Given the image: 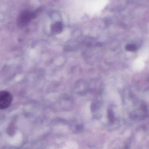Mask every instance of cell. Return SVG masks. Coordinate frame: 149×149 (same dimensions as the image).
I'll list each match as a JSON object with an SVG mask.
<instances>
[{
    "instance_id": "6da1fadb",
    "label": "cell",
    "mask_w": 149,
    "mask_h": 149,
    "mask_svg": "<svg viewBox=\"0 0 149 149\" xmlns=\"http://www.w3.org/2000/svg\"><path fill=\"white\" fill-rule=\"evenodd\" d=\"M12 101L11 94L7 91L0 92V109H5L10 106Z\"/></svg>"
},
{
    "instance_id": "7a4b0ae2",
    "label": "cell",
    "mask_w": 149,
    "mask_h": 149,
    "mask_svg": "<svg viewBox=\"0 0 149 149\" xmlns=\"http://www.w3.org/2000/svg\"><path fill=\"white\" fill-rule=\"evenodd\" d=\"M34 14L28 10H24L18 16L17 23L20 27H23L27 24L31 18L34 17Z\"/></svg>"
},
{
    "instance_id": "3957f363",
    "label": "cell",
    "mask_w": 149,
    "mask_h": 149,
    "mask_svg": "<svg viewBox=\"0 0 149 149\" xmlns=\"http://www.w3.org/2000/svg\"><path fill=\"white\" fill-rule=\"evenodd\" d=\"M52 29H53V31H54L55 32H60L62 29V24H61V23H56V24H54Z\"/></svg>"
},
{
    "instance_id": "277c9868",
    "label": "cell",
    "mask_w": 149,
    "mask_h": 149,
    "mask_svg": "<svg viewBox=\"0 0 149 149\" xmlns=\"http://www.w3.org/2000/svg\"><path fill=\"white\" fill-rule=\"evenodd\" d=\"M108 115L110 120L111 121H113L114 120V117L113 114V113L111 110H109L108 111Z\"/></svg>"
}]
</instances>
